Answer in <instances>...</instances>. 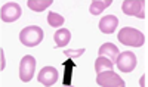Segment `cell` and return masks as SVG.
Listing matches in <instances>:
<instances>
[{
  "mask_svg": "<svg viewBox=\"0 0 148 87\" xmlns=\"http://www.w3.org/2000/svg\"><path fill=\"white\" fill-rule=\"evenodd\" d=\"M145 80H147V77H145V75H142V78H141V86H144V84L147 83Z\"/></svg>",
  "mask_w": 148,
  "mask_h": 87,
  "instance_id": "cell-19",
  "label": "cell"
},
{
  "mask_svg": "<svg viewBox=\"0 0 148 87\" xmlns=\"http://www.w3.org/2000/svg\"><path fill=\"white\" fill-rule=\"evenodd\" d=\"M64 68H65V71H64V84L70 86L71 84V77H73V71H74V68H76L74 60L73 59H67L64 62Z\"/></svg>",
  "mask_w": 148,
  "mask_h": 87,
  "instance_id": "cell-15",
  "label": "cell"
},
{
  "mask_svg": "<svg viewBox=\"0 0 148 87\" xmlns=\"http://www.w3.org/2000/svg\"><path fill=\"white\" fill-rule=\"evenodd\" d=\"M47 22L51 27H61L64 24V16L59 15V14H55V12H49Z\"/></svg>",
  "mask_w": 148,
  "mask_h": 87,
  "instance_id": "cell-16",
  "label": "cell"
},
{
  "mask_svg": "<svg viewBox=\"0 0 148 87\" xmlns=\"http://www.w3.org/2000/svg\"><path fill=\"white\" fill-rule=\"evenodd\" d=\"M117 39L121 44H126V46H133V47H141L145 43V35L136 30V28H132V27H125L121 28L120 33L117 34Z\"/></svg>",
  "mask_w": 148,
  "mask_h": 87,
  "instance_id": "cell-1",
  "label": "cell"
},
{
  "mask_svg": "<svg viewBox=\"0 0 148 87\" xmlns=\"http://www.w3.org/2000/svg\"><path fill=\"white\" fill-rule=\"evenodd\" d=\"M119 47L113 43H104L101 47H99V56H104L107 59H110L111 62H116L117 56H119Z\"/></svg>",
  "mask_w": 148,
  "mask_h": 87,
  "instance_id": "cell-10",
  "label": "cell"
},
{
  "mask_svg": "<svg viewBox=\"0 0 148 87\" xmlns=\"http://www.w3.org/2000/svg\"><path fill=\"white\" fill-rule=\"evenodd\" d=\"M0 68H5V53H3V50H2V67H0Z\"/></svg>",
  "mask_w": 148,
  "mask_h": 87,
  "instance_id": "cell-18",
  "label": "cell"
},
{
  "mask_svg": "<svg viewBox=\"0 0 148 87\" xmlns=\"http://www.w3.org/2000/svg\"><path fill=\"white\" fill-rule=\"evenodd\" d=\"M119 25V19L114 15H107L99 21V30L104 34H113Z\"/></svg>",
  "mask_w": 148,
  "mask_h": 87,
  "instance_id": "cell-9",
  "label": "cell"
},
{
  "mask_svg": "<svg viewBox=\"0 0 148 87\" xmlns=\"http://www.w3.org/2000/svg\"><path fill=\"white\" fill-rule=\"evenodd\" d=\"M116 65L121 72H132L136 67V55L133 52H121L116 59Z\"/></svg>",
  "mask_w": 148,
  "mask_h": 87,
  "instance_id": "cell-6",
  "label": "cell"
},
{
  "mask_svg": "<svg viewBox=\"0 0 148 87\" xmlns=\"http://www.w3.org/2000/svg\"><path fill=\"white\" fill-rule=\"evenodd\" d=\"M53 40H55V47L56 49H61V47H65L70 40H71V33L67 30V28H59L55 34H53Z\"/></svg>",
  "mask_w": 148,
  "mask_h": 87,
  "instance_id": "cell-11",
  "label": "cell"
},
{
  "mask_svg": "<svg viewBox=\"0 0 148 87\" xmlns=\"http://www.w3.org/2000/svg\"><path fill=\"white\" fill-rule=\"evenodd\" d=\"M121 9L129 16H136L139 19H144L147 16V3L144 0H126L123 2Z\"/></svg>",
  "mask_w": 148,
  "mask_h": 87,
  "instance_id": "cell-3",
  "label": "cell"
},
{
  "mask_svg": "<svg viewBox=\"0 0 148 87\" xmlns=\"http://www.w3.org/2000/svg\"><path fill=\"white\" fill-rule=\"evenodd\" d=\"M28 7L34 12H43L52 5V0H28L27 2Z\"/></svg>",
  "mask_w": 148,
  "mask_h": 87,
  "instance_id": "cell-14",
  "label": "cell"
},
{
  "mask_svg": "<svg viewBox=\"0 0 148 87\" xmlns=\"http://www.w3.org/2000/svg\"><path fill=\"white\" fill-rule=\"evenodd\" d=\"M42 40H43V30L37 25L25 27L19 33V41L27 47H34L40 44Z\"/></svg>",
  "mask_w": 148,
  "mask_h": 87,
  "instance_id": "cell-2",
  "label": "cell"
},
{
  "mask_svg": "<svg viewBox=\"0 0 148 87\" xmlns=\"http://www.w3.org/2000/svg\"><path fill=\"white\" fill-rule=\"evenodd\" d=\"M111 3H113L111 0H93V2L90 3L89 10H90L92 15H99L101 12H102L104 9H107Z\"/></svg>",
  "mask_w": 148,
  "mask_h": 87,
  "instance_id": "cell-12",
  "label": "cell"
},
{
  "mask_svg": "<svg viewBox=\"0 0 148 87\" xmlns=\"http://www.w3.org/2000/svg\"><path fill=\"white\" fill-rule=\"evenodd\" d=\"M36 72V59L31 55H25L19 64V78L24 83H28Z\"/></svg>",
  "mask_w": 148,
  "mask_h": 87,
  "instance_id": "cell-5",
  "label": "cell"
},
{
  "mask_svg": "<svg viewBox=\"0 0 148 87\" xmlns=\"http://www.w3.org/2000/svg\"><path fill=\"white\" fill-rule=\"evenodd\" d=\"M114 64L111 62L110 59L104 58V56H99L96 60H95V71L96 74L98 72H104V71H110V69H113Z\"/></svg>",
  "mask_w": 148,
  "mask_h": 87,
  "instance_id": "cell-13",
  "label": "cell"
},
{
  "mask_svg": "<svg viewBox=\"0 0 148 87\" xmlns=\"http://www.w3.org/2000/svg\"><path fill=\"white\" fill-rule=\"evenodd\" d=\"M21 15H22V9L15 2H9L2 6V21L3 22H15L21 18Z\"/></svg>",
  "mask_w": 148,
  "mask_h": 87,
  "instance_id": "cell-7",
  "label": "cell"
},
{
  "mask_svg": "<svg viewBox=\"0 0 148 87\" xmlns=\"http://www.w3.org/2000/svg\"><path fill=\"white\" fill-rule=\"evenodd\" d=\"M58 78H59V74H58L56 68H53V67H45V68H42L39 71V77H37L39 83L46 86V87L53 86Z\"/></svg>",
  "mask_w": 148,
  "mask_h": 87,
  "instance_id": "cell-8",
  "label": "cell"
},
{
  "mask_svg": "<svg viewBox=\"0 0 148 87\" xmlns=\"http://www.w3.org/2000/svg\"><path fill=\"white\" fill-rule=\"evenodd\" d=\"M96 84L101 87H125L126 83L113 69H110V71H104V72H98Z\"/></svg>",
  "mask_w": 148,
  "mask_h": 87,
  "instance_id": "cell-4",
  "label": "cell"
},
{
  "mask_svg": "<svg viewBox=\"0 0 148 87\" xmlns=\"http://www.w3.org/2000/svg\"><path fill=\"white\" fill-rule=\"evenodd\" d=\"M83 53H84V49L83 47L82 49H67V50H65V55L67 56H74V58H79Z\"/></svg>",
  "mask_w": 148,
  "mask_h": 87,
  "instance_id": "cell-17",
  "label": "cell"
}]
</instances>
